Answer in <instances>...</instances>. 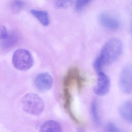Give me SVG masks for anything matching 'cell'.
I'll list each match as a JSON object with an SVG mask.
<instances>
[{
    "instance_id": "1",
    "label": "cell",
    "mask_w": 132,
    "mask_h": 132,
    "mask_svg": "<svg viewBox=\"0 0 132 132\" xmlns=\"http://www.w3.org/2000/svg\"><path fill=\"white\" fill-rule=\"evenodd\" d=\"M123 50V45L120 39L116 37L109 39L93 62L95 71L97 73L102 71L104 67L115 62L121 56Z\"/></svg>"
},
{
    "instance_id": "2",
    "label": "cell",
    "mask_w": 132,
    "mask_h": 132,
    "mask_svg": "<svg viewBox=\"0 0 132 132\" xmlns=\"http://www.w3.org/2000/svg\"><path fill=\"white\" fill-rule=\"evenodd\" d=\"M23 109L26 112L38 116L41 114L44 109V103L42 98L35 93L26 94L22 100Z\"/></svg>"
},
{
    "instance_id": "3",
    "label": "cell",
    "mask_w": 132,
    "mask_h": 132,
    "mask_svg": "<svg viewBox=\"0 0 132 132\" xmlns=\"http://www.w3.org/2000/svg\"><path fill=\"white\" fill-rule=\"evenodd\" d=\"M12 61L14 67L21 71L30 69L34 63V58L31 53L24 49H18L15 51Z\"/></svg>"
},
{
    "instance_id": "4",
    "label": "cell",
    "mask_w": 132,
    "mask_h": 132,
    "mask_svg": "<svg viewBox=\"0 0 132 132\" xmlns=\"http://www.w3.org/2000/svg\"><path fill=\"white\" fill-rule=\"evenodd\" d=\"M119 86L121 91L126 94L132 92V64L127 65L122 70L120 76Z\"/></svg>"
},
{
    "instance_id": "5",
    "label": "cell",
    "mask_w": 132,
    "mask_h": 132,
    "mask_svg": "<svg viewBox=\"0 0 132 132\" xmlns=\"http://www.w3.org/2000/svg\"><path fill=\"white\" fill-rule=\"evenodd\" d=\"M98 78L94 92L97 95L103 96L107 94L110 87V81L108 76L102 71L98 72Z\"/></svg>"
},
{
    "instance_id": "6",
    "label": "cell",
    "mask_w": 132,
    "mask_h": 132,
    "mask_svg": "<svg viewBox=\"0 0 132 132\" xmlns=\"http://www.w3.org/2000/svg\"><path fill=\"white\" fill-rule=\"evenodd\" d=\"M34 83L35 87L38 91L45 92L51 89L52 87L53 78L47 72L42 73L35 77Z\"/></svg>"
},
{
    "instance_id": "7",
    "label": "cell",
    "mask_w": 132,
    "mask_h": 132,
    "mask_svg": "<svg viewBox=\"0 0 132 132\" xmlns=\"http://www.w3.org/2000/svg\"><path fill=\"white\" fill-rule=\"evenodd\" d=\"M98 21L102 27L111 31H116L119 27V23L118 20L105 13L101 14L100 15Z\"/></svg>"
},
{
    "instance_id": "8",
    "label": "cell",
    "mask_w": 132,
    "mask_h": 132,
    "mask_svg": "<svg viewBox=\"0 0 132 132\" xmlns=\"http://www.w3.org/2000/svg\"><path fill=\"white\" fill-rule=\"evenodd\" d=\"M119 112L125 121L132 124V101L128 100L122 103L120 106Z\"/></svg>"
},
{
    "instance_id": "9",
    "label": "cell",
    "mask_w": 132,
    "mask_h": 132,
    "mask_svg": "<svg viewBox=\"0 0 132 132\" xmlns=\"http://www.w3.org/2000/svg\"><path fill=\"white\" fill-rule=\"evenodd\" d=\"M41 132H61L62 128L60 124L54 120H49L44 122L40 127Z\"/></svg>"
},
{
    "instance_id": "10",
    "label": "cell",
    "mask_w": 132,
    "mask_h": 132,
    "mask_svg": "<svg viewBox=\"0 0 132 132\" xmlns=\"http://www.w3.org/2000/svg\"><path fill=\"white\" fill-rule=\"evenodd\" d=\"M30 12L32 15L35 17L43 26H47L49 25L50 20L47 11L31 10Z\"/></svg>"
},
{
    "instance_id": "11",
    "label": "cell",
    "mask_w": 132,
    "mask_h": 132,
    "mask_svg": "<svg viewBox=\"0 0 132 132\" xmlns=\"http://www.w3.org/2000/svg\"><path fill=\"white\" fill-rule=\"evenodd\" d=\"M18 35L17 33L15 31H13L12 33L9 34L8 37L4 40L1 41V46L4 48H11L14 46L17 42L18 39Z\"/></svg>"
},
{
    "instance_id": "12",
    "label": "cell",
    "mask_w": 132,
    "mask_h": 132,
    "mask_svg": "<svg viewBox=\"0 0 132 132\" xmlns=\"http://www.w3.org/2000/svg\"><path fill=\"white\" fill-rule=\"evenodd\" d=\"M91 113L94 123L96 125H99L100 123V118L99 113L98 103L96 100H93L91 103Z\"/></svg>"
},
{
    "instance_id": "13",
    "label": "cell",
    "mask_w": 132,
    "mask_h": 132,
    "mask_svg": "<svg viewBox=\"0 0 132 132\" xmlns=\"http://www.w3.org/2000/svg\"><path fill=\"white\" fill-rule=\"evenodd\" d=\"M25 6V3L23 0H14L11 3V10L13 12L18 13Z\"/></svg>"
},
{
    "instance_id": "14",
    "label": "cell",
    "mask_w": 132,
    "mask_h": 132,
    "mask_svg": "<svg viewBox=\"0 0 132 132\" xmlns=\"http://www.w3.org/2000/svg\"><path fill=\"white\" fill-rule=\"evenodd\" d=\"M73 0H55V6L58 8H66L72 5Z\"/></svg>"
},
{
    "instance_id": "15",
    "label": "cell",
    "mask_w": 132,
    "mask_h": 132,
    "mask_svg": "<svg viewBox=\"0 0 132 132\" xmlns=\"http://www.w3.org/2000/svg\"><path fill=\"white\" fill-rule=\"evenodd\" d=\"M92 0H76L75 4V10L79 12L88 5Z\"/></svg>"
},
{
    "instance_id": "16",
    "label": "cell",
    "mask_w": 132,
    "mask_h": 132,
    "mask_svg": "<svg viewBox=\"0 0 132 132\" xmlns=\"http://www.w3.org/2000/svg\"><path fill=\"white\" fill-rule=\"evenodd\" d=\"M106 130L109 132H117L119 131V130L116 125L113 123L110 122L106 125Z\"/></svg>"
},
{
    "instance_id": "17",
    "label": "cell",
    "mask_w": 132,
    "mask_h": 132,
    "mask_svg": "<svg viewBox=\"0 0 132 132\" xmlns=\"http://www.w3.org/2000/svg\"><path fill=\"white\" fill-rule=\"evenodd\" d=\"M9 34L6 27L2 26L0 30V39L1 41L4 40L8 37Z\"/></svg>"
},
{
    "instance_id": "18",
    "label": "cell",
    "mask_w": 132,
    "mask_h": 132,
    "mask_svg": "<svg viewBox=\"0 0 132 132\" xmlns=\"http://www.w3.org/2000/svg\"><path fill=\"white\" fill-rule=\"evenodd\" d=\"M131 32H132V27H131Z\"/></svg>"
}]
</instances>
